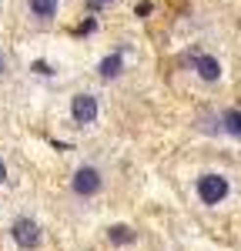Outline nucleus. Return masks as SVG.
Here are the masks:
<instances>
[{
	"label": "nucleus",
	"instance_id": "1",
	"mask_svg": "<svg viewBox=\"0 0 241 251\" xmlns=\"http://www.w3.org/2000/svg\"><path fill=\"white\" fill-rule=\"evenodd\" d=\"M198 198L204 204H221L228 198V177H221V174H201L198 177Z\"/></svg>",
	"mask_w": 241,
	"mask_h": 251
},
{
	"label": "nucleus",
	"instance_id": "2",
	"mask_svg": "<svg viewBox=\"0 0 241 251\" xmlns=\"http://www.w3.org/2000/svg\"><path fill=\"white\" fill-rule=\"evenodd\" d=\"M100 184H104V177H100L97 168H80V171L74 174V191L84 194V198L97 194V191H100Z\"/></svg>",
	"mask_w": 241,
	"mask_h": 251
},
{
	"label": "nucleus",
	"instance_id": "3",
	"mask_svg": "<svg viewBox=\"0 0 241 251\" xmlns=\"http://www.w3.org/2000/svg\"><path fill=\"white\" fill-rule=\"evenodd\" d=\"M10 234H14V241H17L20 248H34V245L40 241V228L30 221V218H20V221H14Z\"/></svg>",
	"mask_w": 241,
	"mask_h": 251
},
{
	"label": "nucleus",
	"instance_id": "4",
	"mask_svg": "<svg viewBox=\"0 0 241 251\" xmlns=\"http://www.w3.org/2000/svg\"><path fill=\"white\" fill-rule=\"evenodd\" d=\"M71 114H74L77 124H94V117H97V100L91 94H77L74 104H71Z\"/></svg>",
	"mask_w": 241,
	"mask_h": 251
},
{
	"label": "nucleus",
	"instance_id": "5",
	"mask_svg": "<svg viewBox=\"0 0 241 251\" xmlns=\"http://www.w3.org/2000/svg\"><path fill=\"white\" fill-rule=\"evenodd\" d=\"M194 71H198L201 80H218L221 77V64H218V57H211V54H198V57H194Z\"/></svg>",
	"mask_w": 241,
	"mask_h": 251
},
{
	"label": "nucleus",
	"instance_id": "6",
	"mask_svg": "<svg viewBox=\"0 0 241 251\" xmlns=\"http://www.w3.org/2000/svg\"><path fill=\"white\" fill-rule=\"evenodd\" d=\"M107 238H111L114 245H131V241H138V234L131 231L127 225H114V228L107 231Z\"/></svg>",
	"mask_w": 241,
	"mask_h": 251
},
{
	"label": "nucleus",
	"instance_id": "7",
	"mask_svg": "<svg viewBox=\"0 0 241 251\" xmlns=\"http://www.w3.org/2000/svg\"><path fill=\"white\" fill-rule=\"evenodd\" d=\"M221 121H224V131H228L231 137H241V111H238V107L224 111V117H221Z\"/></svg>",
	"mask_w": 241,
	"mask_h": 251
},
{
	"label": "nucleus",
	"instance_id": "8",
	"mask_svg": "<svg viewBox=\"0 0 241 251\" xmlns=\"http://www.w3.org/2000/svg\"><path fill=\"white\" fill-rule=\"evenodd\" d=\"M120 74V54H111V57L100 60V77H118Z\"/></svg>",
	"mask_w": 241,
	"mask_h": 251
},
{
	"label": "nucleus",
	"instance_id": "9",
	"mask_svg": "<svg viewBox=\"0 0 241 251\" xmlns=\"http://www.w3.org/2000/svg\"><path fill=\"white\" fill-rule=\"evenodd\" d=\"M30 10L37 17H54L57 14V0H30Z\"/></svg>",
	"mask_w": 241,
	"mask_h": 251
},
{
	"label": "nucleus",
	"instance_id": "10",
	"mask_svg": "<svg viewBox=\"0 0 241 251\" xmlns=\"http://www.w3.org/2000/svg\"><path fill=\"white\" fill-rule=\"evenodd\" d=\"M3 177H7V168H3V161H0V181H3Z\"/></svg>",
	"mask_w": 241,
	"mask_h": 251
},
{
	"label": "nucleus",
	"instance_id": "11",
	"mask_svg": "<svg viewBox=\"0 0 241 251\" xmlns=\"http://www.w3.org/2000/svg\"><path fill=\"white\" fill-rule=\"evenodd\" d=\"M94 3H111V0H94Z\"/></svg>",
	"mask_w": 241,
	"mask_h": 251
},
{
	"label": "nucleus",
	"instance_id": "12",
	"mask_svg": "<svg viewBox=\"0 0 241 251\" xmlns=\"http://www.w3.org/2000/svg\"><path fill=\"white\" fill-rule=\"evenodd\" d=\"M0 71H3V57H0Z\"/></svg>",
	"mask_w": 241,
	"mask_h": 251
}]
</instances>
